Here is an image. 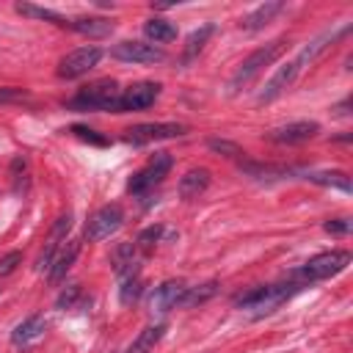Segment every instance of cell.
Returning <instances> with one entry per match:
<instances>
[{"mask_svg": "<svg viewBox=\"0 0 353 353\" xmlns=\"http://www.w3.org/2000/svg\"><path fill=\"white\" fill-rule=\"evenodd\" d=\"M119 83L105 77V80H94L88 85H83L72 99H69V108L74 110H113L119 108Z\"/></svg>", "mask_w": 353, "mask_h": 353, "instance_id": "cell-3", "label": "cell"}, {"mask_svg": "<svg viewBox=\"0 0 353 353\" xmlns=\"http://www.w3.org/2000/svg\"><path fill=\"white\" fill-rule=\"evenodd\" d=\"M44 328H47V320H44L41 314H30V317H25V320L11 331V342H14L17 347H25V345L41 339V336H44Z\"/></svg>", "mask_w": 353, "mask_h": 353, "instance_id": "cell-17", "label": "cell"}, {"mask_svg": "<svg viewBox=\"0 0 353 353\" xmlns=\"http://www.w3.org/2000/svg\"><path fill=\"white\" fill-rule=\"evenodd\" d=\"M210 188V171L207 168H190L179 179V196L182 199H196Z\"/></svg>", "mask_w": 353, "mask_h": 353, "instance_id": "cell-18", "label": "cell"}, {"mask_svg": "<svg viewBox=\"0 0 353 353\" xmlns=\"http://www.w3.org/2000/svg\"><path fill=\"white\" fill-rule=\"evenodd\" d=\"M157 97H160V83H152V80L132 83L130 88H124V91H121L116 113H127V110H146L149 105H154V99H157Z\"/></svg>", "mask_w": 353, "mask_h": 353, "instance_id": "cell-8", "label": "cell"}, {"mask_svg": "<svg viewBox=\"0 0 353 353\" xmlns=\"http://www.w3.org/2000/svg\"><path fill=\"white\" fill-rule=\"evenodd\" d=\"M66 30H74V33L88 36V39H102V36L113 33V22L105 17H77V19L66 22Z\"/></svg>", "mask_w": 353, "mask_h": 353, "instance_id": "cell-16", "label": "cell"}, {"mask_svg": "<svg viewBox=\"0 0 353 353\" xmlns=\"http://www.w3.org/2000/svg\"><path fill=\"white\" fill-rule=\"evenodd\" d=\"M171 154L168 152H154L149 160H146V165L143 168H138L132 176H130V182H127V190L132 193V196H146L149 190H154L160 182H163V176L171 171Z\"/></svg>", "mask_w": 353, "mask_h": 353, "instance_id": "cell-5", "label": "cell"}, {"mask_svg": "<svg viewBox=\"0 0 353 353\" xmlns=\"http://www.w3.org/2000/svg\"><path fill=\"white\" fill-rule=\"evenodd\" d=\"M215 290H218V281H204L199 287H188L185 295H182V301H179V306H199V303L210 301L215 295Z\"/></svg>", "mask_w": 353, "mask_h": 353, "instance_id": "cell-26", "label": "cell"}, {"mask_svg": "<svg viewBox=\"0 0 353 353\" xmlns=\"http://www.w3.org/2000/svg\"><path fill=\"white\" fill-rule=\"evenodd\" d=\"M102 58V50L88 44V47H77L72 52H66L61 61H58V77L63 80H77L83 74H88Z\"/></svg>", "mask_w": 353, "mask_h": 353, "instance_id": "cell-7", "label": "cell"}, {"mask_svg": "<svg viewBox=\"0 0 353 353\" xmlns=\"http://www.w3.org/2000/svg\"><path fill=\"white\" fill-rule=\"evenodd\" d=\"M323 229H325L328 234L345 237V234L350 232V218H331V221H325V223H323Z\"/></svg>", "mask_w": 353, "mask_h": 353, "instance_id": "cell-31", "label": "cell"}, {"mask_svg": "<svg viewBox=\"0 0 353 353\" xmlns=\"http://www.w3.org/2000/svg\"><path fill=\"white\" fill-rule=\"evenodd\" d=\"M207 146H210L212 152H223L226 157H240V154H243V149H240L237 143H232V141H218V138H210V141H207Z\"/></svg>", "mask_w": 353, "mask_h": 353, "instance_id": "cell-29", "label": "cell"}, {"mask_svg": "<svg viewBox=\"0 0 353 353\" xmlns=\"http://www.w3.org/2000/svg\"><path fill=\"white\" fill-rule=\"evenodd\" d=\"M301 69H303V63H301L298 58H292V61H287L284 66H279V69H276V74L265 83V88L259 91V97H256V99H259V102H273L276 97H281V94L295 83V77L301 74Z\"/></svg>", "mask_w": 353, "mask_h": 353, "instance_id": "cell-11", "label": "cell"}, {"mask_svg": "<svg viewBox=\"0 0 353 353\" xmlns=\"http://www.w3.org/2000/svg\"><path fill=\"white\" fill-rule=\"evenodd\" d=\"M163 334H165V323L146 325V328H143V331L130 342L127 353H152V350H154V345L163 339Z\"/></svg>", "mask_w": 353, "mask_h": 353, "instance_id": "cell-21", "label": "cell"}, {"mask_svg": "<svg viewBox=\"0 0 353 353\" xmlns=\"http://www.w3.org/2000/svg\"><path fill=\"white\" fill-rule=\"evenodd\" d=\"M77 254H80V240H63V245L58 248V254H55V259H52V265H50V270H47V279H50L52 284H58V281L69 273V268L74 265Z\"/></svg>", "mask_w": 353, "mask_h": 353, "instance_id": "cell-15", "label": "cell"}, {"mask_svg": "<svg viewBox=\"0 0 353 353\" xmlns=\"http://www.w3.org/2000/svg\"><path fill=\"white\" fill-rule=\"evenodd\" d=\"M124 223V210L121 204H105L99 207L88 223H85V240L88 243H99V240H108L113 232H119Z\"/></svg>", "mask_w": 353, "mask_h": 353, "instance_id": "cell-6", "label": "cell"}, {"mask_svg": "<svg viewBox=\"0 0 353 353\" xmlns=\"http://www.w3.org/2000/svg\"><path fill=\"white\" fill-rule=\"evenodd\" d=\"M110 55L119 61H127V63H157L165 58V52L149 41H119L110 50Z\"/></svg>", "mask_w": 353, "mask_h": 353, "instance_id": "cell-10", "label": "cell"}, {"mask_svg": "<svg viewBox=\"0 0 353 353\" xmlns=\"http://www.w3.org/2000/svg\"><path fill=\"white\" fill-rule=\"evenodd\" d=\"M303 287L298 281H287V284H259L251 287L240 295H234V306L251 312L254 317H265L270 312H276L284 301H290L295 292H301Z\"/></svg>", "mask_w": 353, "mask_h": 353, "instance_id": "cell-1", "label": "cell"}, {"mask_svg": "<svg viewBox=\"0 0 353 353\" xmlns=\"http://www.w3.org/2000/svg\"><path fill=\"white\" fill-rule=\"evenodd\" d=\"M77 298H80V284H69V287H66V290L58 295L55 306H58V309H72Z\"/></svg>", "mask_w": 353, "mask_h": 353, "instance_id": "cell-30", "label": "cell"}, {"mask_svg": "<svg viewBox=\"0 0 353 353\" xmlns=\"http://www.w3.org/2000/svg\"><path fill=\"white\" fill-rule=\"evenodd\" d=\"M320 132V124L317 121H292V124H284V127H276L268 132V141H276V143H303L309 138H314Z\"/></svg>", "mask_w": 353, "mask_h": 353, "instance_id": "cell-14", "label": "cell"}, {"mask_svg": "<svg viewBox=\"0 0 353 353\" xmlns=\"http://www.w3.org/2000/svg\"><path fill=\"white\" fill-rule=\"evenodd\" d=\"M141 292H143V281H141L138 273H130V276L121 279V290H119L121 306H132V303L141 298Z\"/></svg>", "mask_w": 353, "mask_h": 353, "instance_id": "cell-27", "label": "cell"}, {"mask_svg": "<svg viewBox=\"0 0 353 353\" xmlns=\"http://www.w3.org/2000/svg\"><path fill=\"white\" fill-rule=\"evenodd\" d=\"M143 33H146V36H149L154 44H165V41H174V39H176V28H174L168 19H160V17L146 19Z\"/></svg>", "mask_w": 353, "mask_h": 353, "instance_id": "cell-22", "label": "cell"}, {"mask_svg": "<svg viewBox=\"0 0 353 353\" xmlns=\"http://www.w3.org/2000/svg\"><path fill=\"white\" fill-rule=\"evenodd\" d=\"M185 290H188V284L179 281V279L163 281L160 287H154V292H152V298H149V309H152L154 314H165V312L176 309L179 301H182V295H185Z\"/></svg>", "mask_w": 353, "mask_h": 353, "instance_id": "cell-12", "label": "cell"}, {"mask_svg": "<svg viewBox=\"0 0 353 353\" xmlns=\"http://www.w3.org/2000/svg\"><path fill=\"white\" fill-rule=\"evenodd\" d=\"M69 229H72V212H63V215L52 223L50 237H47V245H44V251H41V256H39V270H41V273H47V270H50V265H52V259H55L58 248L63 245V240H66V232H69Z\"/></svg>", "mask_w": 353, "mask_h": 353, "instance_id": "cell-13", "label": "cell"}, {"mask_svg": "<svg viewBox=\"0 0 353 353\" xmlns=\"http://www.w3.org/2000/svg\"><path fill=\"white\" fill-rule=\"evenodd\" d=\"M19 262H22V254H19V251H8V254L0 259V276H8V273H14Z\"/></svg>", "mask_w": 353, "mask_h": 353, "instance_id": "cell-33", "label": "cell"}, {"mask_svg": "<svg viewBox=\"0 0 353 353\" xmlns=\"http://www.w3.org/2000/svg\"><path fill=\"white\" fill-rule=\"evenodd\" d=\"M287 50V39H273V41H268L265 47H259V50H254L240 66H237V72L232 74V80H229V88L232 91H240V88H245L265 66H270L281 52Z\"/></svg>", "mask_w": 353, "mask_h": 353, "instance_id": "cell-4", "label": "cell"}, {"mask_svg": "<svg viewBox=\"0 0 353 353\" xmlns=\"http://www.w3.org/2000/svg\"><path fill=\"white\" fill-rule=\"evenodd\" d=\"M22 99H28V91H25V88L0 85V105H8V102H22Z\"/></svg>", "mask_w": 353, "mask_h": 353, "instance_id": "cell-32", "label": "cell"}, {"mask_svg": "<svg viewBox=\"0 0 353 353\" xmlns=\"http://www.w3.org/2000/svg\"><path fill=\"white\" fill-rule=\"evenodd\" d=\"M350 251L345 248H334V251H325V254H317L312 256L309 262H303L301 268H295L290 273V281H298L301 287L306 284H314V281H323V279H331L336 273H342L347 265H350Z\"/></svg>", "mask_w": 353, "mask_h": 353, "instance_id": "cell-2", "label": "cell"}, {"mask_svg": "<svg viewBox=\"0 0 353 353\" xmlns=\"http://www.w3.org/2000/svg\"><path fill=\"white\" fill-rule=\"evenodd\" d=\"M281 11H284V3H262V6H256L254 11H248V14L240 19V25H243L245 30H259V28H265L268 22H273V17L281 14Z\"/></svg>", "mask_w": 353, "mask_h": 353, "instance_id": "cell-19", "label": "cell"}, {"mask_svg": "<svg viewBox=\"0 0 353 353\" xmlns=\"http://www.w3.org/2000/svg\"><path fill=\"white\" fill-rule=\"evenodd\" d=\"M69 132H72V135H77L80 141H88V143H97V146H108V138L97 135V130H91V127H83V124H72V127H69Z\"/></svg>", "mask_w": 353, "mask_h": 353, "instance_id": "cell-28", "label": "cell"}, {"mask_svg": "<svg viewBox=\"0 0 353 353\" xmlns=\"http://www.w3.org/2000/svg\"><path fill=\"white\" fill-rule=\"evenodd\" d=\"M157 237H160V226H149V229H143V232L138 234V243H135V245H141V248H152V245L157 243Z\"/></svg>", "mask_w": 353, "mask_h": 353, "instance_id": "cell-34", "label": "cell"}, {"mask_svg": "<svg viewBox=\"0 0 353 353\" xmlns=\"http://www.w3.org/2000/svg\"><path fill=\"white\" fill-rule=\"evenodd\" d=\"M17 11L22 14V17H33V19H44V22H52V25H58V28H66V17H61L58 11H52V8H41V6H33V3H17Z\"/></svg>", "mask_w": 353, "mask_h": 353, "instance_id": "cell-24", "label": "cell"}, {"mask_svg": "<svg viewBox=\"0 0 353 353\" xmlns=\"http://www.w3.org/2000/svg\"><path fill=\"white\" fill-rule=\"evenodd\" d=\"M110 262H113V270L124 279L130 273H138V256H135V243H121L113 254H110Z\"/></svg>", "mask_w": 353, "mask_h": 353, "instance_id": "cell-20", "label": "cell"}, {"mask_svg": "<svg viewBox=\"0 0 353 353\" xmlns=\"http://www.w3.org/2000/svg\"><path fill=\"white\" fill-rule=\"evenodd\" d=\"M212 30H215L212 25H201L199 30H193V33L188 36V44H185V50H182V63H185V66L204 50V44H207V39L212 36Z\"/></svg>", "mask_w": 353, "mask_h": 353, "instance_id": "cell-23", "label": "cell"}, {"mask_svg": "<svg viewBox=\"0 0 353 353\" xmlns=\"http://www.w3.org/2000/svg\"><path fill=\"white\" fill-rule=\"evenodd\" d=\"M303 176H306L309 182L328 185V188H339V190L350 193V179H347V174H342V171H306Z\"/></svg>", "mask_w": 353, "mask_h": 353, "instance_id": "cell-25", "label": "cell"}, {"mask_svg": "<svg viewBox=\"0 0 353 353\" xmlns=\"http://www.w3.org/2000/svg\"><path fill=\"white\" fill-rule=\"evenodd\" d=\"M185 124L176 121H157V124H135L127 130V141L141 146V143H152V141H165V138H179L185 135Z\"/></svg>", "mask_w": 353, "mask_h": 353, "instance_id": "cell-9", "label": "cell"}]
</instances>
